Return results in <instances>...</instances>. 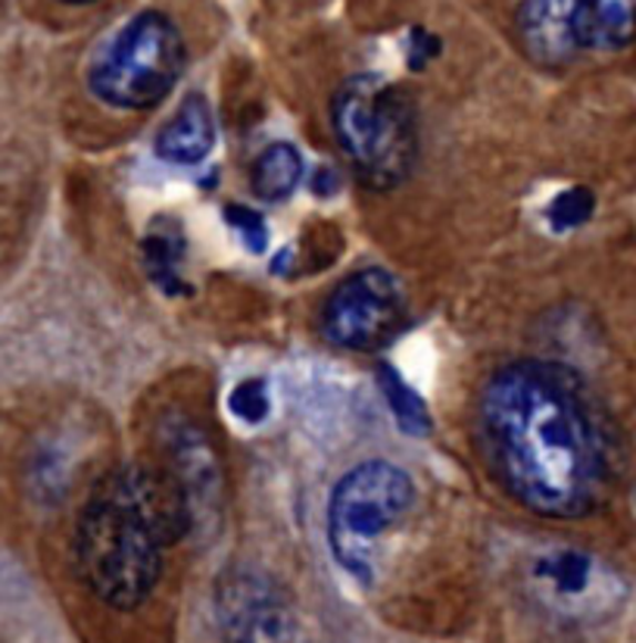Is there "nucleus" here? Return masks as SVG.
I'll return each instance as SVG.
<instances>
[{"label": "nucleus", "mask_w": 636, "mask_h": 643, "mask_svg": "<svg viewBox=\"0 0 636 643\" xmlns=\"http://www.w3.org/2000/svg\"><path fill=\"white\" fill-rule=\"evenodd\" d=\"M481 425L493 469L521 507L577 519L605 488L603 435L565 369L512 363L486 381Z\"/></svg>", "instance_id": "nucleus-1"}, {"label": "nucleus", "mask_w": 636, "mask_h": 643, "mask_svg": "<svg viewBox=\"0 0 636 643\" xmlns=\"http://www.w3.org/2000/svg\"><path fill=\"white\" fill-rule=\"evenodd\" d=\"M194 509L166 466L129 462L101 478L75 525V569L113 610H137L163 575L168 547L191 534Z\"/></svg>", "instance_id": "nucleus-2"}, {"label": "nucleus", "mask_w": 636, "mask_h": 643, "mask_svg": "<svg viewBox=\"0 0 636 643\" xmlns=\"http://www.w3.org/2000/svg\"><path fill=\"white\" fill-rule=\"evenodd\" d=\"M337 144L362 185H402L419 160V116L409 91L378 75H352L331 101Z\"/></svg>", "instance_id": "nucleus-3"}, {"label": "nucleus", "mask_w": 636, "mask_h": 643, "mask_svg": "<svg viewBox=\"0 0 636 643\" xmlns=\"http://www.w3.org/2000/svg\"><path fill=\"white\" fill-rule=\"evenodd\" d=\"M185 63L187 48L178 25L160 10H147L137 13L98 57L91 67V91L116 110H151L166 101Z\"/></svg>", "instance_id": "nucleus-4"}, {"label": "nucleus", "mask_w": 636, "mask_h": 643, "mask_svg": "<svg viewBox=\"0 0 636 643\" xmlns=\"http://www.w3.org/2000/svg\"><path fill=\"white\" fill-rule=\"evenodd\" d=\"M412 497V478L384 459L362 462L337 481L328 503V541L350 575L371 581L381 534L409 512Z\"/></svg>", "instance_id": "nucleus-5"}, {"label": "nucleus", "mask_w": 636, "mask_h": 643, "mask_svg": "<svg viewBox=\"0 0 636 643\" xmlns=\"http://www.w3.org/2000/svg\"><path fill=\"white\" fill-rule=\"evenodd\" d=\"M402 316L400 282L384 269H362L331 290L321 309V328L337 347L371 354L400 331Z\"/></svg>", "instance_id": "nucleus-6"}, {"label": "nucleus", "mask_w": 636, "mask_h": 643, "mask_svg": "<svg viewBox=\"0 0 636 643\" xmlns=\"http://www.w3.org/2000/svg\"><path fill=\"white\" fill-rule=\"evenodd\" d=\"M218 612L232 643H290V612L278 588L256 572H232L218 588Z\"/></svg>", "instance_id": "nucleus-7"}, {"label": "nucleus", "mask_w": 636, "mask_h": 643, "mask_svg": "<svg viewBox=\"0 0 636 643\" xmlns=\"http://www.w3.org/2000/svg\"><path fill=\"white\" fill-rule=\"evenodd\" d=\"M160 440H163V457H166L163 466L187 493V503L194 509V522H197L201 512L213 507L218 488H222L216 450L201 428L187 419H166L160 428Z\"/></svg>", "instance_id": "nucleus-8"}, {"label": "nucleus", "mask_w": 636, "mask_h": 643, "mask_svg": "<svg viewBox=\"0 0 636 643\" xmlns=\"http://www.w3.org/2000/svg\"><path fill=\"white\" fill-rule=\"evenodd\" d=\"M519 38L540 67H562L581 51V0H521Z\"/></svg>", "instance_id": "nucleus-9"}, {"label": "nucleus", "mask_w": 636, "mask_h": 643, "mask_svg": "<svg viewBox=\"0 0 636 643\" xmlns=\"http://www.w3.org/2000/svg\"><path fill=\"white\" fill-rule=\"evenodd\" d=\"M216 147V119L201 94L187 98L156 135V156L172 166H197Z\"/></svg>", "instance_id": "nucleus-10"}, {"label": "nucleus", "mask_w": 636, "mask_h": 643, "mask_svg": "<svg viewBox=\"0 0 636 643\" xmlns=\"http://www.w3.org/2000/svg\"><path fill=\"white\" fill-rule=\"evenodd\" d=\"M636 41V0H581V48L624 51Z\"/></svg>", "instance_id": "nucleus-11"}, {"label": "nucleus", "mask_w": 636, "mask_h": 643, "mask_svg": "<svg viewBox=\"0 0 636 643\" xmlns=\"http://www.w3.org/2000/svg\"><path fill=\"white\" fill-rule=\"evenodd\" d=\"M141 256H144V269L151 275L156 288L178 297V294H191L187 282L182 278V263H185V235L172 220H160L151 232L141 241Z\"/></svg>", "instance_id": "nucleus-12"}, {"label": "nucleus", "mask_w": 636, "mask_h": 643, "mask_svg": "<svg viewBox=\"0 0 636 643\" xmlns=\"http://www.w3.org/2000/svg\"><path fill=\"white\" fill-rule=\"evenodd\" d=\"M302 178V156L294 144H268L266 151L256 156L250 170V185L259 201L278 204L290 197Z\"/></svg>", "instance_id": "nucleus-13"}, {"label": "nucleus", "mask_w": 636, "mask_h": 643, "mask_svg": "<svg viewBox=\"0 0 636 643\" xmlns=\"http://www.w3.org/2000/svg\"><path fill=\"white\" fill-rule=\"evenodd\" d=\"M378 385L384 390L390 412H393V419H397V425H400L406 435L421 438V435L431 431V416H428L424 400H421L416 390L409 388V381L393 366H387V363L378 366Z\"/></svg>", "instance_id": "nucleus-14"}, {"label": "nucleus", "mask_w": 636, "mask_h": 643, "mask_svg": "<svg viewBox=\"0 0 636 643\" xmlns=\"http://www.w3.org/2000/svg\"><path fill=\"white\" fill-rule=\"evenodd\" d=\"M593 210H596L593 191H586L581 185L568 187L546 206V222H550L553 232L565 235V232H574V228H581V225L593 220Z\"/></svg>", "instance_id": "nucleus-15"}, {"label": "nucleus", "mask_w": 636, "mask_h": 643, "mask_svg": "<svg viewBox=\"0 0 636 643\" xmlns=\"http://www.w3.org/2000/svg\"><path fill=\"white\" fill-rule=\"evenodd\" d=\"M536 575L553 581L562 593H581L589 584V557L574 553V550H562L555 557H546L536 565Z\"/></svg>", "instance_id": "nucleus-16"}, {"label": "nucleus", "mask_w": 636, "mask_h": 643, "mask_svg": "<svg viewBox=\"0 0 636 643\" xmlns=\"http://www.w3.org/2000/svg\"><path fill=\"white\" fill-rule=\"evenodd\" d=\"M228 409L232 416L247 425L266 422L271 412V397H268V385L263 378H247L240 381L232 394H228Z\"/></svg>", "instance_id": "nucleus-17"}, {"label": "nucleus", "mask_w": 636, "mask_h": 643, "mask_svg": "<svg viewBox=\"0 0 636 643\" xmlns=\"http://www.w3.org/2000/svg\"><path fill=\"white\" fill-rule=\"evenodd\" d=\"M225 220L228 225L235 228L240 241H244V247L250 251V254H266L268 247V225L266 220L250 210V206H225Z\"/></svg>", "instance_id": "nucleus-18"}, {"label": "nucleus", "mask_w": 636, "mask_h": 643, "mask_svg": "<svg viewBox=\"0 0 636 643\" xmlns=\"http://www.w3.org/2000/svg\"><path fill=\"white\" fill-rule=\"evenodd\" d=\"M440 51V44H437V38H431L428 32H416L412 34V67H421V63H428L434 53Z\"/></svg>", "instance_id": "nucleus-19"}, {"label": "nucleus", "mask_w": 636, "mask_h": 643, "mask_svg": "<svg viewBox=\"0 0 636 643\" xmlns=\"http://www.w3.org/2000/svg\"><path fill=\"white\" fill-rule=\"evenodd\" d=\"M60 3H69V7H82V3H94V0H60Z\"/></svg>", "instance_id": "nucleus-20"}]
</instances>
